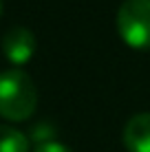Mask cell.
I'll list each match as a JSON object with an SVG mask.
<instances>
[{"label": "cell", "instance_id": "277c9868", "mask_svg": "<svg viewBox=\"0 0 150 152\" xmlns=\"http://www.w3.org/2000/svg\"><path fill=\"white\" fill-rule=\"evenodd\" d=\"M124 145L128 152H150V113H139L124 128Z\"/></svg>", "mask_w": 150, "mask_h": 152}, {"label": "cell", "instance_id": "52a82bcc", "mask_svg": "<svg viewBox=\"0 0 150 152\" xmlns=\"http://www.w3.org/2000/svg\"><path fill=\"white\" fill-rule=\"evenodd\" d=\"M0 13H2V0H0Z\"/></svg>", "mask_w": 150, "mask_h": 152}, {"label": "cell", "instance_id": "5b68a950", "mask_svg": "<svg viewBox=\"0 0 150 152\" xmlns=\"http://www.w3.org/2000/svg\"><path fill=\"white\" fill-rule=\"evenodd\" d=\"M0 152H29V139L11 126H0Z\"/></svg>", "mask_w": 150, "mask_h": 152}, {"label": "cell", "instance_id": "3957f363", "mask_svg": "<svg viewBox=\"0 0 150 152\" xmlns=\"http://www.w3.org/2000/svg\"><path fill=\"white\" fill-rule=\"evenodd\" d=\"M2 53L11 64L22 66L35 53V35L24 27H15L2 38Z\"/></svg>", "mask_w": 150, "mask_h": 152}, {"label": "cell", "instance_id": "8992f818", "mask_svg": "<svg viewBox=\"0 0 150 152\" xmlns=\"http://www.w3.org/2000/svg\"><path fill=\"white\" fill-rule=\"evenodd\" d=\"M33 152H73V150L66 148L64 143H58V141H42Z\"/></svg>", "mask_w": 150, "mask_h": 152}, {"label": "cell", "instance_id": "7a4b0ae2", "mask_svg": "<svg viewBox=\"0 0 150 152\" xmlns=\"http://www.w3.org/2000/svg\"><path fill=\"white\" fill-rule=\"evenodd\" d=\"M117 31L130 49H150V0H124L117 11Z\"/></svg>", "mask_w": 150, "mask_h": 152}, {"label": "cell", "instance_id": "6da1fadb", "mask_svg": "<svg viewBox=\"0 0 150 152\" xmlns=\"http://www.w3.org/2000/svg\"><path fill=\"white\" fill-rule=\"evenodd\" d=\"M38 91L33 80L20 69L0 73V117L7 121H24L35 110Z\"/></svg>", "mask_w": 150, "mask_h": 152}]
</instances>
